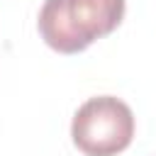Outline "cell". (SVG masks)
Returning a JSON list of instances; mask_svg holds the SVG:
<instances>
[{"label":"cell","mask_w":156,"mask_h":156,"mask_svg":"<svg viewBox=\"0 0 156 156\" xmlns=\"http://www.w3.org/2000/svg\"><path fill=\"white\" fill-rule=\"evenodd\" d=\"M124 0H46L39 10V34L58 54H78L117 29Z\"/></svg>","instance_id":"1"},{"label":"cell","mask_w":156,"mask_h":156,"mask_svg":"<svg viewBox=\"0 0 156 156\" xmlns=\"http://www.w3.org/2000/svg\"><path fill=\"white\" fill-rule=\"evenodd\" d=\"M71 136L85 156H117L132 144L134 115L115 95L90 98L76 110Z\"/></svg>","instance_id":"2"}]
</instances>
